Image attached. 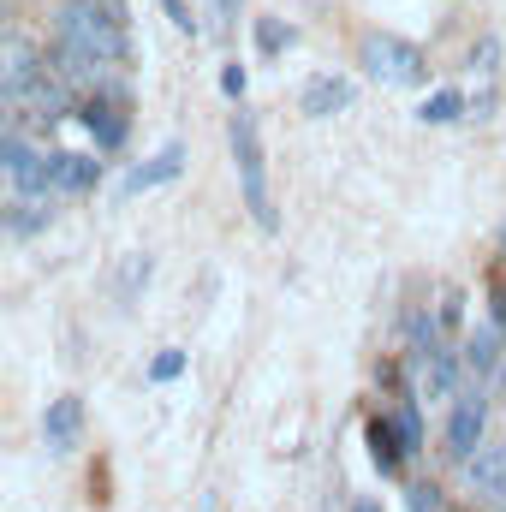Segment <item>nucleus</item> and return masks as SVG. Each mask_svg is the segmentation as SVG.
<instances>
[{
    "instance_id": "nucleus-19",
    "label": "nucleus",
    "mask_w": 506,
    "mask_h": 512,
    "mask_svg": "<svg viewBox=\"0 0 506 512\" xmlns=\"http://www.w3.org/2000/svg\"><path fill=\"white\" fill-rule=\"evenodd\" d=\"M137 286H149V256H126V268H120V298H131Z\"/></svg>"
},
{
    "instance_id": "nucleus-7",
    "label": "nucleus",
    "mask_w": 506,
    "mask_h": 512,
    "mask_svg": "<svg viewBox=\"0 0 506 512\" xmlns=\"http://www.w3.org/2000/svg\"><path fill=\"white\" fill-rule=\"evenodd\" d=\"M483 429H489V405H483V393L471 387V393L453 405V423H447V459H471L477 441H483Z\"/></svg>"
},
{
    "instance_id": "nucleus-12",
    "label": "nucleus",
    "mask_w": 506,
    "mask_h": 512,
    "mask_svg": "<svg viewBox=\"0 0 506 512\" xmlns=\"http://www.w3.org/2000/svg\"><path fill=\"white\" fill-rule=\"evenodd\" d=\"M346 102H352V84H346V78H316V84L304 90V114H310V120H328V114L346 108Z\"/></svg>"
},
{
    "instance_id": "nucleus-17",
    "label": "nucleus",
    "mask_w": 506,
    "mask_h": 512,
    "mask_svg": "<svg viewBox=\"0 0 506 512\" xmlns=\"http://www.w3.org/2000/svg\"><path fill=\"white\" fill-rule=\"evenodd\" d=\"M459 114H465V96H459V90H441V96L423 102V120H429V126H453Z\"/></svg>"
},
{
    "instance_id": "nucleus-10",
    "label": "nucleus",
    "mask_w": 506,
    "mask_h": 512,
    "mask_svg": "<svg viewBox=\"0 0 506 512\" xmlns=\"http://www.w3.org/2000/svg\"><path fill=\"white\" fill-rule=\"evenodd\" d=\"M179 167H185V149L179 143H167L155 161H143V167H131L126 179H120V197H137V191H155V185H167V179H179Z\"/></svg>"
},
{
    "instance_id": "nucleus-22",
    "label": "nucleus",
    "mask_w": 506,
    "mask_h": 512,
    "mask_svg": "<svg viewBox=\"0 0 506 512\" xmlns=\"http://www.w3.org/2000/svg\"><path fill=\"white\" fill-rule=\"evenodd\" d=\"M161 6H167V18H173L179 30H197V18H191V6H185V0H161Z\"/></svg>"
},
{
    "instance_id": "nucleus-15",
    "label": "nucleus",
    "mask_w": 506,
    "mask_h": 512,
    "mask_svg": "<svg viewBox=\"0 0 506 512\" xmlns=\"http://www.w3.org/2000/svg\"><path fill=\"white\" fill-rule=\"evenodd\" d=\"M370 459H376L381 477H393L399 471V459H405V441H399V429L381 417V423H370Z\"/></svg>"
},
{
    "instance_id": "nucleus-27",
    "label": "nucleus",
    "mask_w": 506,
    "mask_h": 512,
    "mask_svg": "<svg viewBox=\"0 0 506 512\" xmlns=\"http://www.w3.org/2000/svg\"><path fill=\"white\" fill-rule=\"evenodd\" d=\"M501 512H506V507H501Z\"/></svg>"
},
{
    "instance_id": "nucleus-26",
    "label": "nucleus",
    "mask_w": 506,
    "mask_h": 512,
    "mask_svg": "<svg viewBox=\"0 0 506 512\" xmlns=\"http://www.w3.org/2000/svg\"><path fill=\"white\" fill-rule=\"evenodd\" d=\"M358 512H376V507H358Z\"/></svg>"
},
{
    "instance_id": "nucleus-4",
    "label": "nucleus",
    "mask_w": 506,
    "mask_h": 512,
    "mask_svg": "<svg viewBox=\"0 0 506 512\" xmlns=\"http://www.w3.org/2000/svg\"><path fill=\"white\" fill-rule=\"evenodd\" d=\"M0 96H6V108H18L42 78H48V54H36L24 36H6V48H0Z\"/></svg>"
},
{
    "instance_id": "nucleus-23",
    "label": "nucleus",
    "mask_w": 506,
    "mask_h": 512,
    "mask_svg": "<svg viewBox=\"0 0 506 512\" xmlns=\"http://www.w3.org/2000/svg\"><path fill=\"white\" fill-rule=\"evenodd\" d=\"M292 42V30H280V24H262V48L274 54V48H286Z\"/></svg>"
},
{
    "instance_id": "nucleus-11",
    "label": "nucleus",
    "mask_w": 506,
    "mask_h": 512,
    "mask_svg": "<svg viewBox=\"0 0 506 512\" xmlns=\"http://www.w3.org/2000/svg\"><path fill=\"white\" fill-rule=\"evenodd\" d=\"M465 471H471V489H477V495L501 501V495H506V441L483 447V453H471V459H465Z\"/></svg>"
},
{
    "instance_id": "nucleus-5",
    "label": "nucleus",
    "mask_w": 506,
    "mask_h": 512,
    "mask_svg": "<svg viewBox=\"0 0 506 512\" xmlns=\"http://www.w3.org/2000/svg\"><path fill=\"white\" fill-rule=\"evenodd\" d=\"M78 120H84V131H90L102 149H120V143H126V131H131L126 96H120V90H102V84H96V96H84V102H78Z\"/></svg>"
},
{
    "instance_id": "nucleus-3",
    "label": "nucleus",
    "mask_w": 506,
    "mask_h": 512,
    "mask_svg": "<svg viewBox=\"0 0 506 512\" xmlns=\"http://www.w3.org/2000/svg\"><path fill=\"white\" fill-rule=\"evenodd\" d=\"M358 60H364V72L376 78V84H399V90H411V84H423L429 78V60H423V48H411L405 36H364V48H358Z\"/></svg>"
},
{
    "instance_id": "nucleus-8",
    "label": "nucleus",
    "mask_w": 506,
    "mask_h": 512,
    "mask_svg": "<svg viewBox=\"0 0 506 512\" xmlns=\"http://www.w3.org/2000/svg\"><path fill=\"white\" fill-rule=\"evenodd\" d=\"M42 435H48V447H54V453H72V447H78V435H84V399H78V393L54 399V405H48V417H42Z\"/></svg>"
},
{
    "instance_id": "nucleus-24",
    "label": "nucleus",
    "mask_w": 506,
    "mask_h": 512,
    "mask_svg": "<svg viewBox=\"0 0 506 512\" xmlns=\"http://www.w3.org/2000/svg\"><path fill=\"white\" fill-rule=\"evenodd\" d=\"M84 6H96V12H108V18H120V24H131V18H126V0H84Z\"/></svg>"
},
{
    "instance_id": "nucleus-13",
    "label": "nucleus",
    "mask_w": 506,
    "mask_h": 512,
    "mask_svg": "<svg viewBox=\"0 0 506 512\" xmlns=\"http://www.w3.org/2000/svg\"><path fill=\"white\" fill-rule=\"evenodd\" d=\"M102 179V161L90 155H54V191H90Z\"/></svg>"
},
{
    "instance_id": "nucleus-20",
    "label": "nucleus",
    "mask_w": 506,
    "mask_h": 512,
    "mask_svg": "<svg viewBox=\"0 0 506 512\" xmlns=\"http://www.w3.org/2000/svg\"><path fill=\"white\" fill-rule=\"evenodd\" d=\"M411 512H441V489L435 483H411Z\"/></svg>"
},
{
    "instance_id": "nucleus-18",
    "label": "nucleus",
    "mask_w": 506,
    "mask_h": 512,
    "mask_svg": "<svg viewBox=\"0 0 506 512\" xmlns=\"http://www.w3.org/2000/svg\"><path fill=\"white\" fill-rule=\"evenodd\" d=\"M393 429H399V441H405V453H417V447H423V423H417V405H399V417H393Z\"/></svg>"
},
{
    "instance_id": "nucleus-2",
    "label": "nucleus",
    "mask_w": 506,
    "mask_h": 512,
    "mask_svg": "<svg viewBox=\"0 0 506 512\" xmlns=\"http://www.w3.org/2000/svg\"><path fill=\"white\" fill-rule=\"evenodd\" d=\"M233 167H239V185H245V203H251L256 227L274 233V197H268V173H262V137H256V120L251 114H233Z\"/></svg>"
},
{
    "instance_id": "nucleus-21",
    "label": "nucleus",
    "mask_w": 506,
    "mask_h": 512,
    "mask_svg": "<svg viewBox=\"0 0 506 512\" xmlns=\"http://www.w3.org/2000/svg\"><path fill=\"white\" fill-rule=\"evenodd\" d=\"M179 370H185V352H161L155 358V382H173Z\"/></svg>"
},
{
    "instance_id": "nucleus-1",
    "label": "nucleus",
    "mask_w": 506,
    "mask_h": 512,
    "mask_svg": "<svg viewBox=\"0 0 506 512\" xmlns=\"http://www.w3.org/2000/svg\"><path fill=\"white\" fill-rule=\"evenodd\" d=\"M60 42H72V48H84V54H96V60H120V66L131 60V30L120 18L84 6V0H66V6H60Z\"/></svg>"
},
{
    "instance_id": "nucleus-6",
    "label": "nucleus",
    "mask_w": 506,
    "mask_h": 512,
    "mask_svg": "<svg viewBox=\"0 0 506 512\" xmlns=\"http://www.w3.org/2000/svg\"><path fill=\"white\" fill-rule=\"evenodd\" d=\"M0 161H6V173H12V185L18 191H54V155H36L24 137H0Z\"/></svg>"
},
{
    "instance_id": "nucleus-9",
    "label": "nucleus",
    "mask_w": 506,
    "mask_h": 512,
    "mask_svg": "<svg viewBox=\"0 0 506 512\" xmlns=\"http://www.w3.org/2000/svg\"><path fill=\"white\" fill-rule=\"evenodd\" d=\"M465 364H471V376H477V382H501V376H506L501 334H495L489 322H477V328H471V340H465Z\"/></svg>"
},
{
    "instance_id": "nucleus-16",
    "label": "nucleus",
    "mask_w": 506,
    "mask_h": 512,
    "mask_svg": "<svg viewBox=\"0 0 506 512\" xmlns=\"http://www.w3.org/2000/svg\"><path fill=\"white\" fill-rule=\"evenodd\" d=\"M36 227H48V209L36 203V191H24L18 203H6V233L24 239V233H36Z\"/></svg>"
},
{
    "instance_id": "nucleus-14",
    "label": "nucleus",
    "mask_w": 506,
    "mask_h": 512,
    "mask_svg": "<svg viewBox=\"0 0 506 512\" xmlns=\"http://www.w3.org/2000/svg\"><path fill=\"white\" fill-rule=\"evenodd\" d=\"M417 376H423V393L429 399H441V393H453V358L441 346H423L417 352Z\"/></svg>"
},
{
    "instance_id": "nucleus-25",
    "label": "nucleus",
    "mask_w": 506,
    "mask_h": 512,
    "mask_svg": "<svg viewBox=\"0 0 506 512\" xmlns=\"http://www.w3.org/2000/svg\"><path fill=\"white\" fill-rule=\"evenodd\" d=\"M221 84H227V96H245V72H239V66H227V78H221Z\"/></svg>"
}]
</instances>
